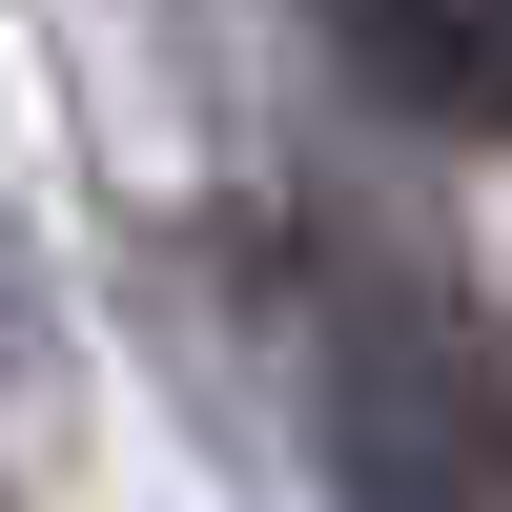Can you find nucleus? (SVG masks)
I'll use <instances>...</instances> for the list:
<instances>
[{"mask_svg":"<svg viewBox=\"0 0 512 512\" xmlns=\"http://www.w3.org/2000/svg\"><path fill=\"white\" fill-rule=\"evenodd\" d=\"M308 431L349 512H512V369L410 267H349L308 308Z\"/></svg>","mask_w":512,"mask_h":512,"instance_id":"nucleus-1","label":"nucleus"},{"mask_svg":"<svg viewBox=\"0 0 512 512\" xmlns=\"http://www.w3.org/2000/svg\"><path fill=\"white\" fill-rule=\"evenodd\" d=\"M328 62L431 144H512V0H328Z\"/></svg>","mask_w":512,"mask_h":512,"instance_id":"nucleus-2","label":"nucleus"},{"mask_svg":"<svg viewBox=\"0 0 512 512\" xmlns=\"http://www.w3.org/2000/svg\"><path fill=\"white\" fill-rule=\"evenodd\" d=\"M41 369H62V267H41L21 185H0V390H41Z\"/></svg>","mask_w":512,"mask_h":512,"instance_id":"nucleus-3","label":"nucleus"}]
</instances>
